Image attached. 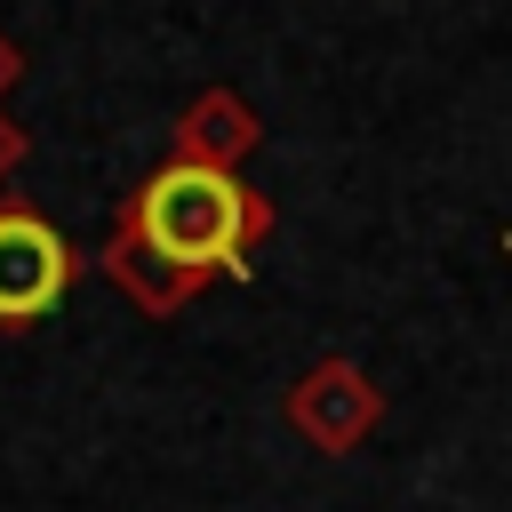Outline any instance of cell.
I'll list each match as a JSON object with an SVG mask.
<instances>
[{"label":"cell","instance_id":"1","mask_svg":"<svg viewBox=\"0 0 512 512\" xmlns=\"http://www.w3.org/2000/svg\"><path fill=\"white\" fill-rule=\"evenodd\" d=\"M120 216H128L176 272H192V280L240 272V264L272 240V224H280L272 192L240 184V168H192V160H160V168L120 200Z\"/></svg>","mask_w":512,"mask_h":512},{"label":"cell","instance_id":"4","mask_svg":"<svg viewBox=\"0 0 512 512\" xmlns=\"http://www.w3.org/2000/svg\"><path fill=\"white\" fill-rule=\"evenodd\" d=\"M256 144H264V120L240 88H200L168 128V160H192V168H240Z\"/></svg>","mask_w":512,"mask_h":512},{"label":"cell","instance_id":"3","mask_svg":"<svg viewBox=\"0 0 512 512\" xmlns=\"http://www.w3.org/2000/svg\"><path fill=\"white\" fill-rule=\"evenodd\" d=\"M280 424H288L312 456H352V448H368L376 424H384V384H376L360 360L328 352V360H312V368L280 392Z\"/></svg>","mask_w":512,"mask_h":512},{"label":"cell","instance_id":"6","mask_svg":"<svg viewBox=\"0 0 512 512\" xmlns=\"http://www.w3.org/2000/svg\"><path fill=\"white\" fill-rule=\"evenodd\" d=\"M24 152H32V128H16V120L0 112V176H8V168H16Z\"/></svg>","mask_w":512,"mask_h":512},{"label":"cell","instance_id":"7","mask_svg":"<svg viewBox=\"0 0 512 512\" xmlns=\"http://www.w3.org/2000/svg\"><path fill=\"white\" fill-rule=\"evenodd\" d=\"M16 80H24V48H16V40H8V32H0V96H8V88H16Z\"/></svg>","mask_w":512,"mask_h":512},{"label":"cell","instance_id":"5","mask_svg":"<svg viewBox=\"0 0 512 512\" xmlns=\"http://www.w3.org/2000/svg\"><path fill=\"white\" fill-rule=\"evenodd\" d=\"M96 272H104V280H112V288H120V296L144 312V320H176V312H184V304L208 288V280L176 272V264H168V256H160V248H152V240H144L128 216H112V240L96 248Z\"/></svg>","mask_w":512,"mask_h":512},{"label":"cell","instance_id":"2","mask_svg":"<svg viewBox=\"0 0 512 512\" xmlns=\"http://www.w3.org/2000/svg\"><path fill=\"white\" fill-rule=\"evenodd\" d=\"M80 280V248L24 200H0V336L40 328Z\"/></svg>","mask_w":512,"mask_h":512}]
</instances>
